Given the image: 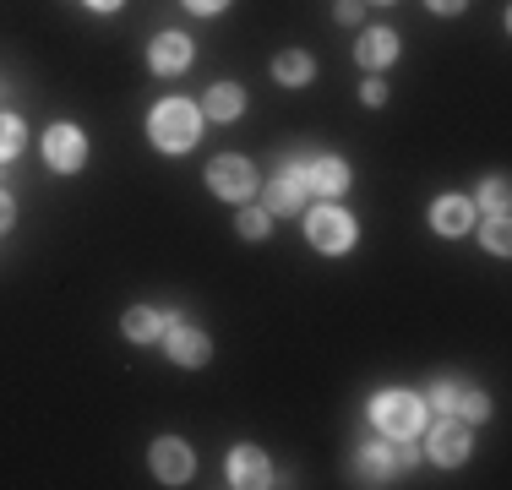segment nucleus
Instances as JSON below:
<instances>
[{"label":"nucleus","instance_id":"cd10ccee","mask_svg":"<svg viewBox=\"0 0 512 490\" xmlns=\"http://www.w3.org/2000/svg\"><path fill=\"white\" fill-rule=\"evenodd\" d=\"M11 224H17V202H11V196L6 191H0V235H6V229Z\"/></svg>","mask_w":512,"mask_h":490},{"label":"nucleus","instance_id":"c756f323","mask_svg":"<svg viewBox=\"0 0 512 490\" xmlns=\"http://www.w3.org/2000/svg\"><path fill=\"white\" fill-rule=\"evenodd\" d=\"M88 11H104L109 17V11H120V0H88Z\"/></svg>","mask_w":512,"mask_h":490},{"label":"nucleus","instance_id":"9b49d317","mask_svg":"<svg viewBox=\"0 0 512 490\" xmlns=\"http://www.w3.org/2000/svg\"><path fill=\"white\" fill-rule=\"evenodd\" d=\"M229 485H235V490L273 485V463H267V452L262 447H235V452H229Z\"/></svg>","mask_w":512,"mask_h":490},{"label":"nucleus","instance_id":"423d86ee","mask_svg":"<svg viewBox=\"0 0 512 490\" xmlns=\"http://www.w3.org/2000/svg\"><path fill=\"white\" fill-rule=\"evenodd\" d=\"M469 452H474V436H469V425L463 420H436V431L425 436V458L431 463H442V469H458V463H469Z\"/></svg>","mask_w":512,"mask_h":490},{"label":"nucleus","instance_id":"ddd939ff","mask_svg":"<svg viewBox=\"0 0 512 490\" xmlns=\"http://www.w3.org/2000/svg\"><path fill=\"white\" fill-rule=\"evenodd\" d=\"M355 480L360 485H387L393 480V441L387 436H376V441H365V447H355Z\"/></svg>","mask_w":512,"mask_h":490},{"label":"nucleus","instance_id":"aec40b11","mask_svg":"<svg viewBox=\"0 0 512 490\" xmlns=\"http://www.w3.org/2000/svg\"><path fill=\"white\" fill-rule=\"evenodd\" d=\"M507 207H512V186H507L502 175L485 180V186H480V207H474V213H485V218H507Z\"/></svg>","mask_w":512,"mask_h":490},{"label":"nucleus","instance_id":"6e6552de","mask_svg":"<svg viewBox=\"0 0 512 490\" xmlns=\"http://www.w3.org/2000/svg\"><path fill=\"white\" fill-rule=\"evenodd\" d=\"M164 354H169L175 365H191V371H197V365H207V360H213V338H207L202 327L169 322V333H164Z\"/></svg>","mask_w":512,"mask_h":490},{"label":"nucleus","instance_id":"a211bd4d","mask_svg":"<svg viewBox=\"0 0 512 490\" xmlns=\"http://www.w3.org/2000/svg\"><path fill=\"white\" fill-rule=\"evenodd\" d=\"M355 60L365 71H382V66H393L398 60V33H387V28H371L365 39L355 44Z\"/></svg>","mask_w":512,"mask_h":490},{"label":"nucleus","instance_id":"dca6fc26","mask_svg":"<svg viewBox=\"0 0 512 490\" xmlns=\"http://www.w3.org/2000/svg\"><path fill=\"white\" fill-rule=\"evenodd\" d=\"M197 109L207 120H240V115H246V93H240L235 82H213V88L202 93Z\"/></svg>","mask_w":512,"mask_h":490},{"label":"nucleus","instance_id":"1a4fd4ad","mask_svg":"<svg viewBox=\"0 0 512 490\" xmlns=\"http://www.w3.org/2000/svg\"><path fill=\"white\" fill-rule=\"evenodd\" d=\"M300 180H306V191H316V196H344L355 175H349L344 158L322 153V158H306V164H300Z\"/></svg>","mask_w":512,"mask_h":490},{"label":"nucleus","instance_id":"f8f14e48","mask_svg":"<svg viewBox=\"0 0 512 490\" xmlns=\"http://www.w3.org/2000/svg\"><path fill=\"white\" fill-rule=\"evenodd\" d=\"M474 218H480V213H474L469 196H436V202H431V229H436V235H447V240L469 235Z\"/></svg>","mask_w":512,"mask_h":490},{"label":"nucleus","instance_id":"c85d7f7f","mask_svg":"<svg viewBox=\"0 0 512 490\" xmlns=\"http://www.w3.org/2000/svg\"><path fill=\"white\" fill-rule=\"evenodd\" d=\"M425 6H431V11H436V17H458V11H463V6H469V0H425Z\"/></svg>","mask_w":512,"mask_h":490},{"label":"nucleus","instance_id":"39448f33","mask_svg":"<svg viewBox=\"0 0 512 490\" xmlns=\"http://www.w3.org/2000/svg\"><path fill=\"white\" fill-rule=\"evenodd\" d=\"M44 164H50L55 175H77V169L88 164V131H77L71 120L50 126L44 131Z\"/></svg>","mask_w":512,"mask_h":490},{"label":"nucleus","instance_id":"7c9ffc66","mask_svg":"<svg viewBox=\"0 0 512 490\" xmlns=\"http://www.w3.org/2000/svg\"><path fill=\"white\" fill-rule=\"evenodd\" d=\"M365 6H393V0H365Z\"/></svg>","mask_w":512,"mask_h":490},{"label":"nucleus","instance_id":"b1692460","mask_svg":"<svg viewBox=\"0 0 512 490\" xmlns=\"http://www.w3.org/2000/svg\"><path fill=\"white\" fill-rule=\"evenodd\" d=\"M360 98H365L371 109H382V104H387V82H382V77H365V82H360Z\"/></svg>","mask_w":512,"mask_h":490},{"label":"nucleus","instance_id":"0eeeda50","mask_svg":"<svg viewBox=\"0 0 512 490\" xmlns=\"http://www.w3.org/2000/svg\"><path fill=\"white\" fill-rule=\"evenodd\" d=\"M148 463H153V480L158 485H186L191 469H197V458H191V447L180 436H158L153 452H148Z\"/></svg>","mask_w":512,"mask_h":490},{"label":"nucleus","instance_id":"7ed1b4c3","mask_svg":"<svg viewBox=\"0 0 512 490\" xmlns=\"http://www.w3.org/2000/svg\"><path fill=\"white\" fill-rule=\"evenodd\" d=\"M306 240H311L322 256H344V251H355L360 224H355V218H349L338 202H322V207H311V213H306Z\"/></svg>","mask_w":512,"mask_h":490},{"label":"nucleus","instance_id":"f03ea898","mask_svg":"<svg viewBox=\"0 0 512 490\" xmlns=\"http://www.w3.org/2000/svg\"><path fill=\"white\" fill-rule=\"evenodd\" d=\"M371 425H376V436H387V441H414L425 431V403L404 387H387L371 398Z\"/></svg>","mask_w":512,"mask_h":490},{"label":"nucleus","instance_id":"9d476101","mask_svg":"<svg viewBox=\"0 0 512 490\" xmlns=\"http://www.w3.org/2000/svg\"><path fill=\"white\" fill-rule=\"evenodd\" d=\"M267 213H278V218L306 213V180H300V158L284 169V175L267 180Z\"/></svg>","mask_w":512,"mask_h":490},{"label":"nucleus","instance_id":"6ab92c4d","mask_svg":"<svg viewBox=\"0 0 512 490\" xmlns=\"http://www.w3.org/2000/svg\"><path fill=\"white\" fill-rule=\"evenodd\" d=\"M447 414H453V420H463V425H480L485 420V414H491V398H485V392L480 387H453V409H447Z\"/></svg>","mask_w":512,"mask_h":490},{"label":"nucleus","instance_id":"20e7f679","mask_svg":"<svg viewBox=\"0 0 512 490\" xmlns=\"http://www.w3.org/2000/svg\"><path fill=\"white\" fill-rule=\"evenodd\" d=\"M207 191L224 196V202H246V196H256V169H251V158H240V153L213 158V164H207Z\"/></svg>","mask_w":512,"mask_h":490},{"label":"nucleus","instance_id":"412c9836","mask_svg":"<svg viewBox=\"0 0 512 490\" xmlns=\"http://www.w3.org/2000/svg\"><path fill=\"white\" fill-rule=\"evenodd\" d=\"M235 229H240V240H267L273 235V213H267V207H246V213L235 218Z\"/></svg>","mask_w":512,"mask_h":490},{"label":"nucleus","instance_id":"bb28decb","mask_svg":"<svg viewBox=\"0 0 512 490\" xmlns=\"http://www.w3.org/2000/svg\"><path fill=\"white\" fill-rule=\"evenodd\" d=\"M197 17H218V11H229V0H186Z\"/></svg>","mask_w":512,"mask_h":490},{"label":"nucleus","instance_id":"5701e85b","mask_svg":"<svg viewBox=\"0 0 512 490\" xmlns=\"http://www.w3.org/2000/svg\"><path fill=\"white\" fill-rule=\"evenodd\" d=\"M485 251H496V256H507V251H512L507 218H491V224H485Z\"/></svg>","mask_w":512,"mask_h":490},{"label":"nucleus","instance_id":"a878e982","mask_svg":"<svg viewBox=\"0 0 512 490\" xmlns=\"http://www.w3.org/2000/svg\"><path fill=\"white\" fill-rule=\"evenodd\" d=\"M453 387H458V382H436V387H431V409H436V414L453 409Z\"/></svg>","mask_w":512,"mask_h":490},{"label":"nucleus","instance_id":"4468645a","mask_svg":"<svg viewBox=\"0 0 512 490\" xmlns=\"http://www.w3.org/2000/svg\"><path fill=\"white\" fill-rule=\"evenodd\" d=\"M191 55H197V49H191V39L186 33H158V39L148 44V66L158 71V77H175V71H186L191 66Z\"/></svg>","mask_w":512,"mask_h":490},{"label":"nucleus","instance_id":"2eb2a0df","mask_svg":"<svg viewBox=\"0 0 512 490\" xmlns=\"http://www.w3.org/2000/svg\"><path fill=\"white\" fill-rule=\"evenodd\" d=\"M169 322H175V316L158 311V305H131V311L120 316V333H126L131 343H158L169 333Z\"/></svg>","mask_w":512,"mask_h":490},{"label":"nucleus","instance_id":"f3484780","mask_svg":"<svg viewBox=\"0 0 512 490\" xmlns=\"http://www.w3.org/2000/svg\"><path fill=\"white\" fill-rule=\"evenodd\" d=\"M311 77H316V60L306 55V49H278L273 55V82L278 88H306Z\"/></svg>","mask_w":512,"mask_h":490},{"label":"nucleus","instance_id":"f257e3e1","mask_svg":"<svg viewBox=\"0 0 512 490\" xmlns=\"http://www.w3.org/2000/svg\"><path fill=\"white\" fill-rule=\"evenodd\" d=\"M148 137L158 153H191L202 137V109L186 104V98H164L148 115Z\"/></svg>","mask_w":512,"mask_h":490},{"label":"nucleus","instance_id":"4be33fe9","mask_svg":"<svg viewBox=\"0 0 512 490\" xmlns=\"http://www.w3.org/2000/svg\"><path fill=\"white\" fill-rule=\"evenodd\" d=\"M22 142H28V126H22L17 115H0V164H6V158H17Z\"/></svg>","mask_w":512,"mask_h":490},{"label":"nucleus","instance_id":"393cba45","mask_svg":"<svg viewBox=\"0 0 512 490\" xmlns=\"http://www.w3.org/2000/svg\"><path fill=\"white\" fill-rule=\"evenodd\" d=\"M333 17L344 22V28H355V22L365 17V0H338V6H333Z\"/></svg>","mask_w":512,"mask_h":490}]
</instances>
